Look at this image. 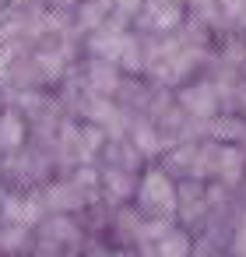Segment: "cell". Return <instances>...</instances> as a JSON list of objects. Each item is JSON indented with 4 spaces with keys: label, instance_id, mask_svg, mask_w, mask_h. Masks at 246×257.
Listing matches in <instances>:
<instances>
[{
    "label": "cell",
    "instance_id": "cell-1",
    "mask_svg": "<svg viewBox=\"0 0 246 257\" xmlns=\"http://www.w3.org/2000/svg\"><path fill=\"white\" fill-rule=\"evenodd\" d=\"M144 201H148V204H169V201H172L169 183H165L162 176H155V173H151V176L144 180Z\"/></svg>",
    "mask_w": 246,
    "mask_h": 257
},
{
    "label": "cell",
    "instance_id": "cell-2",
    "mask_svg": "<svg viewBox=\"0 0 246 257\" xmlns=\"http://www.w3.org/2000/svg\"><path fill=\"white\" fill-rule=\"evenodd\" d=\"M162 257H183V239H172V243L165 239L162 243Z\"/></svg>",
    "mask_w": 246,
    "mask_h": 257
}]
</instances>
